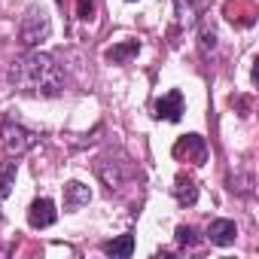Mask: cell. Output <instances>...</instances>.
<instances>
[{"mask_svg": "<svg viewBox=\"0 0 259 259\" xmlns=\"http://www.w3.org/2000/svg\"><path fill=\"white\" fill-rule=\"evenodd\" d=\"M138 52H141V43H138V40H125V43L110 46V49L104 52V58L113 61V64H125V61H132Z\"/></svg>", "mask_w": 259, "mask_h": 259, "instance_id": "10", "label": "cell"}, {"mask_svg": "<svg viewBox=\"0 0 259 259\" xmlns=\"http://www.w3.org/2000/svg\"><path fill=\"white\" fill-rule=\"evenodd\" d=\"M16 171H19V162L10 156L0 162V198H7L13 192V183H16Z\"/></svg>", "mask_w": 259, "mask_h": 259, "instance_id": "12", "label": "cell"}, {"mask_svg": "<svg viewBox=\"0 0 259 259\" xmlns=\"http://www.w3.org/2000/svg\"><path fill=\"white\" fill-rule=\"evenodd\" d=\"M49 31H52L49 13H46L43 7H31V10L25 13V19H22V28H19V40H22V46L34 49V46H40V43L49 37Z\"/></svg>", "mask_w": 259, "mask_h": 259, "instance_id": "2", "label": "cell"}, {"mask_svg": "<svg viewBox=\"0 0 259 259\" xmlns=\"http://www.w3.org/2000/svg\"><path fill=\"white\" fill-rule=\"evenodd\" d=\"M104 253L113 256V259H125L135 253V235H119L116 241H107L104 244Z\"/></svg>", "mask_w": 259, "mask_h": 259, "instance_id": "11", "label": "cell"}, {"mask_svg": "<svg viewBox=\"0 0 259 259\" xmlns=\"http://www.w3.org/2000/svg\"><path fill=\"white\" fill-rule=\"evenodd\" d=\"M89 201H92V192H89L85 183L70 180V183L64 186V210H79V207L89 204Z\"/></svg>", "mask_w": 259, "mask_h": 259, "instance_id": "7", "label": "cell"}, {"mask_svg": "<svg viewBox=\"0 0 259 259\" xmlns=\"http://www.w3.org/2000/svg\"><path fill=\"white\" fill-rule=\"evenodd\" d=\"M235 235H238V229H235V223H232V220H213V223L207 226V238H210V244L226 247V244H232V241H235Z\"/></svg>", "mask_w": 259, "mask_h": 259, "instance_id": "9", "label": "cell"}, {"mask_svg": "<svg viewBox=\"0 0 259 259\" xmlns=\"http://www.w3.org/2000/svg\"><path fill=\"white\" fill-rule=\"evenodd\" d=\"M58 4H64V0H58Z\"/></svg>", "mask_w": 259, "mask_h": 259, "instance_id": "15", "label": "cell"}, {"mask_svg": "<svg viewBox=\"0 0 259 259\" xmlns=\"http://www.w3.org/2000/svg\"><path fill=\"white\" fill-rule=\"evenodd\" d=\"M10 85L16 92H28V95H43V98H55L64 89V70L58 67V61L46 52H28L25 58H19L10 73H7Z\"/></svg>", "mask_w": 259, "mask_h": 259, "instance_id": "1", "label": "cell"}, {"mask_svg": "<svg viewBox=\"0 0 259 259\" xmlns=\"http://www.w3.org/2000/svg\"><path fill=\"white\" fill-rule=\"evenodd\" d=\"M177 244H180V247H195V244H198L195 229H192V226H177Z\"/></svg>", "mask_w": 259, "mask_h": 259, "instance_id": "14", "label": "cell"}, {"mask_svg": "<svg viewBox=\"0 0 259 259\" xmlns=\"http://www.w3.org/2000/svg\"><path fill=\"white\" fill-rule=\"evenodd\" d=\"M174 198H177V204H183V207H192V204L198 201V186H195V180H192L189 174H180V177L174 180Z\"/></svg>", "mask_w": 259, "mask_h": 259, "instance_id": "8", "label": "cell"}, {"mask_svg": "<svg viewBox=\"0 0 259 259\" xmlns=\"http://www.w3.org/2000/svg\"><path fill=\"white\" fill-rule=\"evenodd\" d=\"M174 159H186V162H192V165H204V159H207V144H204V138L201 135H183L177 144H174Z\"/></svg>", "mask_w": 259, "mask_h": 259, "instance_id": "4", "label": "cell"}, {"mask_svg": "<svg viewBox=\"0 0 259 259\" xmlns=\"http://www.w3.org/2000/svg\"><path fill=\"white\" fill-rule=\"evenodd\" d=\"M0 144H4V150H7L10 156H22V153H28V150L37 144V135L28 132V128H22V125L7 122L4 128H0Z\"/></svg>", "mask_w": 259, "mask_h": 259, "instance_id": "3", "label": "cell"}, {"mask_svg": "<svg viewBox=\"0 0 259 259\" xmlns=\"http://www.w3.org/2000/svg\"><path fill=\"white\" fill-rule=\"evenodd\" d=\"M55 220H58V210H55V204H52L49 198H37V201L28 207V223H31L34 229H49Z\"/></svg>", "mask_w": 259, "mask_h": 259, "instance_id": "5", "label": "cell"}, {"mask_svg": "<svg viewBox=\"0 0 259 259\" xmlns=\"http://www.w3.org/2000/svg\"><path fill=\"white\" fill-rule=\"evenodd\" d=\"M177 19L183 25H192L195 22V7H192V0H177Z\"/></svg>", "mask_w": 259, "mask_h": 259, "instance_id": "13", "label": "cell"}, {"mask_svg": "<svg viewBox=\"0 0 259 259\" xmlns=\"http://www.w3.org/2000/svg\"><path fill=\"white\" fill-rule=\"evenodd\" d=\"M156 116L165 119V122H180V116H183V95L177 89L168 92V95H162L156 101Z\"/></svg>", "mask_w": 259, "mask_h": 259, "instance_id": "6", "label": "cell"}]
</instances>
